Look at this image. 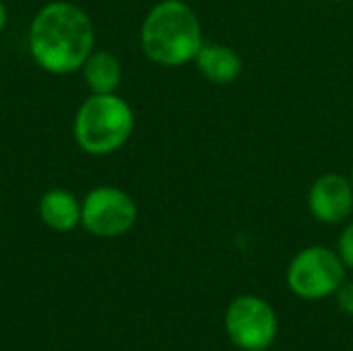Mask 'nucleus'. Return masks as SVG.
<instances>
[{"instance_id":"1","label":"nucleus","mask_w":353,"mask_h":351,"mask_svg":"<svg viewBox=\"0 0 353 351\" xmlns=\"http://www.w3.org/2000/svg\"><path fill=\"white\" fill-rule=\"evenodd\" d=\"M29 48L48 72H74L93 50V23L77 4L52 2L33 19Z\"/></svg>"},{"instance_id":"2","label":"nucleus","mask_w":353,"mask_h":351,"mask_svg":"<svg viewBox=\"0 0 353 351\" xmlns=\"http://www.w3.org/2000/svg\"><path fill=\"white\" fill-rule=\"evenodd\" d=\"M203 43V25L192 6L182 0L157 2L141 27L143 52L161 66L174 68L194 62Z\"/></svg>"},{"instance_id":"3","label":"nucleus","mask_w":353,"mask_h":351,"mask_svg":"<svg viewBox=\"0 0 353 351\" xmlns=\"http://www.w3.org/2000/svg\"><path fill=\"white\" fill-rule=\"evenodd\" d=\"M134 116L130 106L114 93H93L79 110L74 139L91 155H108L120 149L132 134Z\"/></svg>"},{"instance_id":"4","label":"nucleus","mask_w":353,"mask_h":351,"mask_svg":"<svg viewBox=\"0 0 353 351\" xmlns=\"http://www.w3.org/2000/svg\"><path fill=\"white\" fill-rule=\"evenodd\" d=\"M347 279V267L337 250L327 246H308L300 250L288 265L285 281L294 296L316 302L335 296Z\"/></svg>"},{"instance_id":"5","label":"nucleus","mask_w":353,"mask_h":351,"mask_svg":"<svg viewBox=\"0 0 353 351\" xmlns=\"http://www.w3.org/2000/svg\"><path fill=\"white\" fill-rule=\"evenodd\" d=\"M230 341L244 351H267L277 339L279 319L275 308L259 296L244 294L230 302L225 317Z\"/></svg>"},{"instance_id":"6","label":"nucleus","mask_w":353,"mask_h":351,"mask_svg":"<svg viewBox=\"0 0 353 351\" xmlns=\"http://www.w3.org/2000/svg\"><path fill=\"white\" fill-rule=\"evenodd\" d=\"M139 209L132 197L114 186H99L87 194L81 207V223L99 238H118L132 230Z\"/></svg>"},{"instance_id":"7","label":"nucleus","mask_w":353,"mask_h":351,"mask_svg":"<svg viewBox=\"0 0 353 351\" xmlns=\"http://www.w3.org/2000/svg\"><path fill=\"white\" fill-rule=\"evenodd\" d=\"M308 209L325 225L345 223L353 213L352 180L335 172L319 176L308 190Z\"/></svg>"},{"instance_id":"8","label":"nucleus","mask_w":353,"mask_h":351,"mask_svg":"<svg viewBox=\"0 0 353 351\" xmlns=\"http://www.w3.org/2000/svg\"><path fill=\"white\" fill-rule=\"evenodd\" d=\"M199 72L213 85H232L240 79L244 62L242 56L225 43L205 41L194 58Z\"/></svg>"},{"instance_id":"9","label":"nucleus","mask_w":353,"mask_h":351,"mask_svg":"<svg viewBox=\"0 0 353 351\" xmlns=\"http://www.w3.org/2000/svg\"><path fill=\"white\" fill-rule=\"evenodd\" d=\"M39 217L56 232H70L81 221V205L68 190L54 188L41 197Z\"/></svg>"},{"instance_id":"10","label":"nucleus","mask_w":353,"mask_h":351,"mask_svg":"<svg viewBox=\"0 0 353 351\" xmlns=\"http://www.w3.org/2000/svg\"><path fill=\"white\" fill-rule=\"evenodd\" d=\"M85 81L93 93H114L122 81V68L114 54L99 50L85 60Z\"/></svg>"},{"instance_id":"11","label":"nucleus","mask_w":353,"mask_h":351,"mask_svg":"<svg viewBox=\"0 0 353 351\" xmlns=\"http://www.w3.org/2000/svg\"><path fill=\"white\" fill-rule=\"evenodd\" d=\"M337 254L341 257L343 265L353 271V221H347V225L341 230L337 240Z\"/></svg>"},{"instance_id":"12","label":"nucleus","mask_w":353,"mask_h":351,"mask_svg":"<svg viewBox=\"0 0 353 351\" xmlns=\"http://www.w3.org/2000/svg\"><path fill=\"white\" fill-rule=\"evenodd\" d=\"M335 300H337V308L347 314V317H353V281H343L339 285V290L335 292Z\"/></svg>"},{"instance_id":"13","label":"nucleus","mask_w":353,"mask_h":351,"mask_svg":"<svg viewBox=\"0 0 353 351\" xmlns=\"http://www.w3.org/2000/svg\"><path fill=\"white\" fill-rule=\"evenodd\" d=\"M4 23H6V8H4V4L0 2V29L4 27Z\"/></svg>"},{"instance_id":"14","label":"nucleus","mask_w":353,"mask_h":351,"mask_svg":"<svg viewBox=\"0 0 353 351\" xmlns=\"http://www.w3.org/2000/svg\"><path fill=\"white\" fill-rule=\"evenodd\" d=\"M350 180H352V186H353V168H352V174H350Z\"/></svg>"},{"instance_id":"15","label":"nucleus","mask_w":353,"mask_h":351,"mask_svg":"<svg viewBox=\"0 0 353 351\" xmlns=\"http://www.w3.org/2000/svg\"><path fill=\"white\" fill-rule=\"evenodd\" d=\"M329 2H343V0H329Z\"/></svg>"},{"instance_id":"16","label":"nucleus","mask_w":353,"mask_h":351,"mask_svg":"<svg viewBox=\"0 0 353 351\" xmlns=\"http://www.w3.org/2000/svg\"><path fill=\"white\" fill-rule=\"evenodd\" d=\"M234 351H244V350H238V348H236V350H234Z\"/></svg>"}]
</instances>
